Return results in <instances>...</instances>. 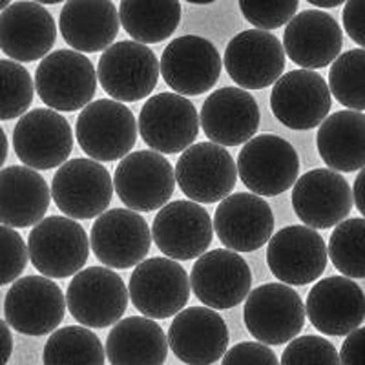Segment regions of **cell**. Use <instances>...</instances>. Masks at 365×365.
<instances>
[{
    "mask_svg": "<svg viewBox=\"0 0 365 365\" xmlns=\"http://www.w3.org/2000/svg\"><path fill=\"white\" fill-rule=\"evenodd\" d=\"M28 254L42 276L63 279L75 276L86 265L90 237L75 220L66 216L44 217L29 232Z\"/></svg>",
    "mask_w": 365,
    "mask_h": 365,
    "instance_id": "6da1fadb",
    "label": "cell"
},
{
    "mask_svg": "<svg viewBox=\"0 0 365 365\" xmlns=\"http://www.w3.org/2000/svg\"><path fill=\"white\" fill-rule=\"evenodd\" d=\"M35 90L55 112H77L97 91V71L90 58L75 50L48 53L35 71Z\"/></svg>",
    "mask_w": 365,
    "mask_h": 365,
    "instance_id": "7a4b0ae2",
    "label": "cell"
},
{
    "mask_svg": "<svg viewBox=\"0 0 365 365\" xmlns=\"http://www.w3.org/2000/svg\"><path fill=\"white\" fill-rule=\"evenodd\" d=\"M75 135L84 154L93 161H117L135 146L137 120L125 103L97 99L79 113Z\"/></svg>",
    "mask_w": 365,
    "mask_h": 365,
    "instance_id": "3957f363",
    "label": "cell"
},
{
    "mask_svg": "<svg viewBox=\"0 0 365 365\" xmlns=\"http://www.w3.org/2000/svg\"><path fill=\"white\" fill-rule=\"evenodd\" d=\"M128 296L145 318L166 319L181 312L190 299V278L170 257H150L132 272Z\"/></svg>",
    "mask_w": 365,
    "mask_h": 365,
    "instance_id": "277c9868",
    "label": "cell"
},
{
    "mask_svg": "<svg viewBox=\"0 0 365 365\" xmlns=\"http://www.w3.org/2000/svg\"><path fill=\"white\" fill-rule=\"evenodd\" d=\"M302 296L285 283H267L249 292L245 302L247 331L263 345L294 340L305 325Z\"/></svg>",
    "mask_w": 365,
    "mask_h": 365,
    "instance_id": "5b68a950",
    "label": "cell"
},
{
    "mask_svg": "<svg viewBox=\"0 0 365 365\" xmlns=\"http://www.w3.org/2000/svg\"><path fill=\"white\" fill-rule=\"evenodd\" d=\"M159 61L146 44L115 42L104 50L97 66L103 90L117 103H135L148 97L159 83Z\"/></svg>",
    "mask_w": 365,
    "mask_h": 365,
    "instance_id": "8992f818",
    "label": "cell"
},
{
    "mask_svg": "<svg viewBox=\"0 0 365 365\" xmlns=\"http://www.w3.org/2000/svg\"><path fill=\"white\" fill-rule=\"evenodd\" d=\"M128 291L119 274L108 267H90L73 276L68 285L66 305L81 325L112 327L128 307Z\"/></svg>",
    "mask_w": 365,
    "mask_h": 365,
    "instance_id": "52a82bcc",
    "label": "cell"
},
{
    "mask_svg": "<svg viewBox=\"0 0 365 365\" xmlns=\"http://www.w3.org/2000/svg\"><path fill=\"white\" fill-rule=\"evenodd\" d=\"M51 197L70 220H93L112 203V175L93 159H71L55 174Z\"/></svg>",
    "mask_w": 365,
    "mask_h": 365,
    "instance_id": "ba28073f",
    "label": "cell"
},
{
    "mask_svg": "<svg viewBox=\"0 0 365 365\" xmlns=\"http://www.w3.org/2000/svg\"><path fill=\"white\" fill-rule=\"evenodd\" d=\"M113 190L133 212H154L170 201L175 174L170 161L155 150L132 152L120 159L113 175Z\"/></svg>",
    "mask_w": 365,
    "mask_h": 365,
    "instance_id": "9c48e42d",
    "label": "cell"
},
{
    "mask_svg": "<svg viewBox=\"0 0 365 365\" xmlns=\"http://www.w3.org/2000/svg\"><path fill=\"white\" fill-rule=\"evenodd\" d=\"M66 296L46 276H24L13 282L4 299L6 324L26 336H44L63 324Z\"/></svg>",
    "mask_w": 365,
    "mask_h": 365,
    "instance_id": "30bf717a",
    "label": "cell"
},
{
    "mask_svg": "<svg viewBox=\"0 0 365 365\" xmlns=\"http://www.w3.org/2000/svg\"><path fill=\"white\" fill-rule=\"evenodd\" d=\"M237 174L250 192L279 195L294 187L299 158L291 143L278 135H254L237 155Z\"/></svg>",
    "mask_w": 365,
    "mask_h": 365,
    "instance_id": "8fae6325",
    "label": "cell"
},
{
    "mask_svg": "<svg viewBox=\"0 0 365 365\" xmlns=\"http://www.w3.org/2000/svg\"><path fill=\"white\" fill-rule=\"evenodd\" d=\"M174 174L188 200L208 205L230 195L237 181V166L225 146L197 143L179 155Z\"/></svg>",
    "mask_w": 365,
    "mask_h": 365,
    "instance_id": "7c38bea8",
    "label": "cell"
},
{
    "mask_svg": "<svg viewBox=\"0 0 365 365\" xmlns=\"http://www.w3.org/2000/svg\"><path fill=\"white\" fill-rule=\"evenodd\" d=\"M137 130L155 152L179 154L192 146L200 133V115L187 97L165 91L146 101Z\"/></svg>",
    "mask_w": 365,
    "mask_h": 365,
    "instance_id": "4fadbf2b",
    "label": "cell"
},
{
    "mask_svg": "<svg viewBox=\"0 0 365 365\" xmlns=\"http://www.w3.org/2000/svg\"><path fill=\"white\" fill-rule=\"evenodd\" d=\"M13 148L17 158L34 170H51L64 165L73 150L70 123L55 110H31L13 130Z\"/></svg>",
    "mask_w": 365,
    "mask_h": 365,
    "instance_id": "5bb4252c",
    "label": "cell"
},
{
    "mask_svg": "<svg viewBox=\"0 0 365 365\" xmlns=\"http://www.w3.org/2000/svg\"><path fill=\"white\" fill-rule=\"evenodd\" d=\"M152 232L145 217L128 208L103 212L90 232V247L103 265L130 269L145 262Z\"/></svg>",
    "mask_w": 365,
    "mask_h": 365,
    "instance_id": "9a60e30c",
    "label": "cell"
},
{
    "mask_svg": "<svg viewBox=\"0 0 365 365\" xmlns=\"http://www.w3.org/2000/svg\"><path fill=\"white\" fill-rule=\"evenodd\" d=\"M220 51L208 38L182 35L166 46L159 61L163 79L179 96L210 91L221 75Z\"/></svg>",
    "mask_w": 365,
    "mask_h": 365,
    "instance_id": "2e32d148",
    "label": "cell"
},
{
    "mask_svg": "<svg viewBox=\"0 0 365 365\" xmlns=\"http://www.w3.org/2000/svg\"><path fill=\"white\" fill-rule=\"evenodd\" d=\"M332 97L329 84L312 70H294L282 75L270 93V110L291 130H312L329 115Z\"/></svg>",
    "mask_w": 365,
    "mask_h": 365,
    "instance_id": "e0dca14e",
    "label": "cell"
},
{
    "mask_svg": "<svg viewBox=\"0 0 365 365\" xmlns=\"http://www.w3.org/2000/svg\"><path fill=\"white\" fill-rule=\"evenodd\" d=\"M252 272L234 250L216 249L197 257L190 272V289L195 298L214 311L232 309L249 296Z\"/></svg>",
    "mask_w": 365,
    "mask_h": 365,
    "instance_id": "ac0fdd59",
    "label": "cell"
},
{
    "mask_svg": "<svg viewBox=\"0 0 365 365\" xmlns=\"http://www.w3.org/2000/svg\"><path fill=\"white\" fill-rule=\"evenodd\" d=\"M214 236L208 212L194 201H172L159 208L152 223V240L174 262H188L207 252Z\"/></svg>",
    "mask_w": 365,
    "mask_h": 365,
    "instance_id": "d6986e66",
    "label": "cell"
},
{
    "mask_svg": "<svg viewBox=\"0 0 365 365\" xmlns=\"http://www.w3.org/2000/svg\"><path fill=\"white\" fill-rule=\"evenodd\" d=\"M228 77L243 90H263L282 77L285 50L279 38L263 29H247L228 42L225 50Z\"/></svg>",
    "mask_w": 365,
    "mask_h": 365,
    "instance_id": "ffe728a7",
    "label": "cell"
},
{
    "mask_svg": "<svg viewBox=\"0 0 365 365\" xmlns=\"http://www.w3.org/2000/svg\"><path fill=\"white\" fill-rule=\"evenodd\" d=\"M267 265L285 285H309L327 267V247L314 228L292 225L269 240Z\"/></svg>",
    "mask_w": 365,
    "mask_h": 365,
    "instance_id": "44dd1931",
    "label": "cell"
},
{
    "mask_svg": "<svg viewBox=\"0 0 365 365\" xmlns=\"http://www.w3.org/2000/svg\"><path fill=\"white\" fill-rule=\"evenodd\" d=\"M347 179L331 168H316L296 179L292 208L305 227L325 230L341 223L353 210Z\"/></svg>",
    "mask_w": 365,
    "mask_h": 365,
    "instance_id": "7402d4cb",
    "label": "cell"
},
{
    "mask_svg": "<svg viewBox=\"0 0 365 365\" xmlns=\"http://www.w3.org/2000/svg\"><path fill=\"white\" fill-rule=\"evenodd\" d=\"M214 230L234 252H254L269 243L274 230L270 205L257 194L227 195L214 214Z\"/></svg>",
    "mask_w": 365,
    "mask_h": 365,
    "instance_id": "603a6c76",
    "label": "cell"
},
{
    "mask_svg": "<svg viewBox=\"0 0 365 365\" xmlns=\"http://www.w3.org/2000/svg\"><path fill=\"white\" fill-rule=\"evenodd\" d=\"M172 353L188 365H212L227 353L230 334L225 319L210 307L178 312L168 329Z\"/></svg>",
    "mask_w": 365,
    "mask_h": 365,
    "instance_id": "cb8c5ba5",
    "label": "cell"
},
{
    "mask_svg": "<svg viewBox=\"0 0 365 365\" xmlns=\"http://www.w3.org/2000/svg\"><path fill=\"white\" fill-rule=\"evenodd\" d=\"M305 314L322 334L347 336L364 324L365 294L351 278L331 276L312 287Z\"/></svg>",
    "mask_w": 365,
    "mask_h": 365,
    "instance_id": "d4e9b609",
    "label": "cell"
},
{
    "mask_svg": "<svg viewBox=\"0 0 365 365\" xmlns=\"http://www.w3.org/2000/svg\"><path fill=\"white\" fill-rule=\"evenodd\" d=\"M259 106L243 88L212 91L201 108L200 123L210 143L240 146L250 141L259 128Z\"/></svg>",
    "mask_w": 365,
    "mask_h": 365,
    "instance_id": "484cf974",
    "label": "cell"
},
{
    "mask_svg": "<svg viewBox=\"0 0 365 365\" xmlns=\"http://www.w3.org/2000/svg\"><path fill=\"white\" fill-rule=\"evenodd\" d=\"M57 41L51 13L37 2H15L0 13V50L17 63L44 58Z\"/></svg>",
    "mask_w": 365,
    "mask_h": 365,
    "instance_id": "4316f807",
    "label": "cell"
},
{
    "mask_svg": "<svg viewBox=\"0 0 365 365\" xmlns=\"http://www.w3.org/2000/svg\"><path fill=\"white\" fill-rule=\"evenodd\" d=\"M344 34L334 17L319 9H307L287 22L283 50L302 70H319L340 57Z\"/></svg>",
    "mask_w": 365,
    "mask_h": 365,
    "instance_id": "83f0119b",
    "label": "cell"
},
{
    "mask_svg": "<svg viewBox=\"0 0 365 365\" xmlns=\"http://www.w3.org/2000/svg\"><path fill=\"white\" fill-rule=\"evenodd\" d=\"M119 11L112 0H66L58 29L79 53L108 50L119 34Z\"/></svg>",
    "mask_w": 365,
    "mask_h": 365,
    "instance_id": "f1b7e54d",
    "label": "cell"
},
{
    "mask_svg": "<svg viewBox=\"0 0 365 365\" xmlns=\"http://www.w3.org/2000/svg\"><path fill=\"white\" fill-rule=\"evenodd\" d=\"M51 190L46 179L28 166L0 170V223L9 228H28L44 220Z\"/></svg>",
    "mask_w": 365,
    "mask_h": 365,
    "instance_id": "f546056e",
    "label": "cell"
},
{
    "mask_svg": "<svg viewBox=\"0 0 365 365\" xmlns=\"http://www.w3.org/2000/svg\"><path fill=\"white\" fill-rule=\"evenodd\" d=\"M104 353L112 365H163L168 338L155 319L130 316L113 325Z\"/></svg>",
    "mask_w": 365,
    "mask_h": 365,
    "instance_id": "4dcf8cb0",
    "label": "cell"
},
{
    "mask_svg": "<svg viewBox=\"0 0 365 365\" xmlns=\"http://www.w3.org/2000/svg\"><path fill=\"white\" fill-rule=\"evenodd\" d=\"M319 158L334 172H356L365 166V115L341 110L325 117L316 135Z\"/></svg>",
    "mask_w": 365,
    "mask_h": 365,
    "instance_id": "1f68e13d",
    "label": "cell"
},
{
    "mask_svg": "<svg viewBox=\"0 0 365 365\" xmlns=\"http://www.w3.org/2000/svg\"><path fill=\"white\" fill-rule=\"evenodd\" d=\"M119 21L126 34L141 44H158L178 29L179 0H120Z\"/></svg>",
    "mask_w": 365,
    "mask_h": 365,
    "instance_id": "d6a6232c",
    "label": "cell"
},
{
    "mask_svg": "<svg viewBox=\"0 0 365 365\" xmlns=\"http://www.w3.org/2000/svg\"><path fill=\"white\" fill-rule=\"evenodd\" d=\"M104 347L99 336L81 325L57 329L44 345V365H104Z\"/></svg>",
    "mask_w": 365,
    "mask_h": 365,
    "instance_id": "836d02e7",
    "label": "cell"
},
{
    "mask_svg": "<svg viewBox=\"0 0 365 365\" xmlns=\"http://www.w3.org/2000/svg\"><path fill=\"white\" fill-rule=\"evenodd\" d=\"M327 256L345 278H365V217H351L336 225Z\"/></svg>",
    "mask_w": 365,
    "mask_h": 365,
    "instance_id": "e575fe53",
    "label": "cell"
},
{
    "mask_svg": "<svg viewBox=\"0 0 365 365\" xmlns=\"http://www.w3.org/2000/svg\"><path fill=\"white\" fill-rule=\"evenodd\" d=\"M331 96L349 110H365V50H351L341 53L329 71Z\"/></svg>",
    "mask_w": 365,
    "mask_h": 365,
    "instance_id": "d590c367",
    "label": "cell"
},
{
    "mask_svg": "<svg viewBox=\"0 0 365 365\" xmlns=\"http://www.w3.org/2000/svg\"><path fill=\"white\" fill-rule=\"evenodd\" d=\"M35 84L22 64L0 58V120L22 117L34 103Z\"/></svg>",
    "mask_w": 365,
    "mask_h": 365,
    "instance_id": "8d00e7d4",
    "label": "cell"
},
{
    "mask_svg": "<svg viewBox=\"0 0 365 365\" xmlns=\"http://www.w3.org/2000/svg\"><path fill=\"white\" fill-rule=\"evenodd\" d=\"M279 365H341L336 347L314 334L291 340L283 351Z\"/></svg>",
    "mask_w": 365,
    "mask_h": 365,
    "instance_id": "74e56055",
    "label": "cell"
},
{
    "mask_svg": "<svg viewBox=\"0 0 365 365\" xmlns=\"http://www.w3.org/2000/svg\"><path fill=\"white\" fill-rule=\"evenodd\" d=\"M299 0H240L243 17L256 29H278L296 15Z\"/></svg>",
    "mask_w": 365,
    "mask_h": 365,
    "instance_id": "f35d334b",
    "label": "cell"
},
{
    "mask_svg": "<svg viewBox=\"0 0 365 365\" xmlns=\"http://www.w3.org/2000/svg\"><path fill=\"white\" fill-rule=\"evenodd\" d=\"M28 245L21 234L0 225V287L17 282L28 265Z\"/></svg>",
    "mask_w": 365,
    "mask_h": 365,
    "instance_id": "ab89813d",
    "label": "cell"
},
{
    "mask_svg": "<svg viewBox=\"0 0 365 365\" xmlns=\"http://www.w3.org/2000/svg\"><path fill=\"white\" fill-rule=\"evenodd\" d=\"M221 365H279V360L267 345L241 341L223 354Z\"/></svg>",
    "mask_w": 365,
    "mask_h": 365,
    "instance_id": "60d3db41",
    "label": "cell"
},
{
    "mask_svg": "<svg viewBox=\"0 0 365 365\" xmlns=\"http://www.w3.org/2000/svg\"><path fill=\"white\" fill-rule=\"evenodd\" d=\"M341 19L351 41L365 50V0H347Z\"/></svg>",
    "mask_w": 365,
    "mask_h": 365,
    "instance_id": "b9f144b4",
    "label": "cell"
},
{
    "mask_svg": "<svg viewBox=\"0 0 365 365\" xmlns=\"http://www.w3.org/2000/svg\"><path fill=\"white\" fill-rule=\"evenodd\" d=\"M341 365H365V327L347 334L340 351Z\"/></svg>",
    "mask_w": 365,
    "mask_h": 365,
    "instance_id": "7bdbcfd3",
    "label": "cell"
},
{
    "mask_svg": "<svg viewBox=\"0 0 365 365\" xmlns=\"http://www.w3.org/2000/svg\"><path fill=\"white\" fill-rule=\"evenodd\" d=\"M13 353V336L8 324L0 319V365H6Z\"/></svg>",
    "mask_w": 365,
    "mask_h": 365,
    "instance_id": "ee69618b",
    "label": "cell"
},
{
    "mask_svg": "<svg viewBox=\"0 0 365 365\" xmlns=\"http://www.w3.org/2000/svg\"><path fill=\"white\" fill-rule=\"evenodd\" d=\"M353 201H354V205H356L358 210H360L361 216L365 217V166L360 170L358 178L354 179Z\"/></svg>",
    "mask_w": 365,
    "mask_h": 365,
    "instance_id": "f6af8a7d",
    "label": "cell"
},
{
    "mask_svg": "<svg viewBox=\"0 0 365 365\" xmlns=\"http://www.w3.org/2000/svg\"><path fill=\"white\" fill-rule=\"evenodd\" d=\"M6 159H8V137H6L2 126H0V168L6 163Z\"/></svg>",
    "mask_w": 365,
    "mask_h": 365,
    "instance_id": "bcb514c9",
    "label": "cell"
},
{
    "mask_svg": "<svg viewBox=\"0 0 365 365\" xmlns=\"http://www.w3.org/2000/svg\"><path fill=\"white\" fill-rule=\"evenodd\" d=\"M316 8H338L340 4L347 2V0H307Z\"/></svg>",
    "mask_w": 365,
    "mask_h": 365,
    "instance_id": "7dc6e473",
    "label": "cell"
},
{
    "mask_svg": "<svg viewBox=\"0 0 365 365\" xmlns=\"http://www.w3.org/2000/svg\"><path fill=\"white\" fill-rule=\"evenodd\" d=\"M37 4H61V2H66V0H35Z\"/></svg>",
    "mask_w": 365,
    "mask_h": 365,
    "instance_id": "c3c4849f",
    "label": "cell"
},
{
    "mask_svg": "<svg viewBox=\"0 0 365 365\" xmlns=\"http://www.w3.org/2000/svg\"><path fill=\"white\" fill-rule=\"evenodd\" d=\"M190 4H212V2H216V0H187Z\"/></svg>",
    "mask_w": 365,
    "mask_h": 365,
    "instance_id": "681fc988",
    "label": "cell"
},
{
    "mask_svg": "<svg viewBox=\"0 0 365 365\" xmlns=\"http://www.w3.org/2000/svg\"><path fill=\"white\" fill-rule=\"evenodd\" d=\"M9 2H11V0H0V11H4L9 6Z\"/></svg>",
    "mask_w": 365,
    "mask_h": 365,
    "instance_id": "f907efd6",
    "label": "cell"
}]
</instances>
